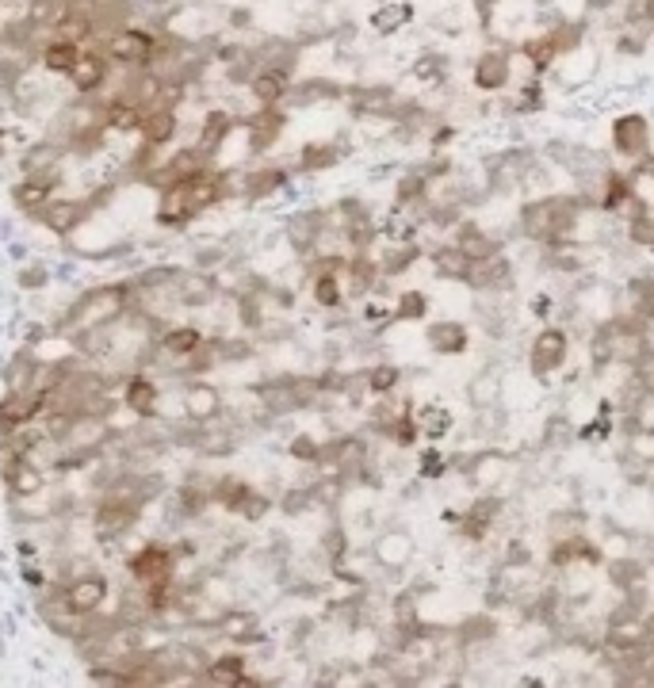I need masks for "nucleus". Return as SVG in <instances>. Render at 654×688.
I'll return each mask as SVG.
<instances>
[{"instance_id": "nucleus-18", "label": "nucleus", "mask_w": 654, "mask_h": 688, "mask_svg": "<svg viewBox=\"0 0 654 688\" xmlns=\"http://www.w3.org/2000/svg\"><path fill=\"white\" fill-rule=\"evenodd\" d=\"M238 130V119H234V111H226V108H211L207 115H203V123H199V134H196V146L211 161H215V153L226 146V138Z\"/></svg>"}, {"instance_id": "nucleus-28", "label": "nucleus", "mask_w": 654, "mask_h": 688, "mask_svg": "<svg viewBox=\"0 0 654 688\" xmlns=\"http://www.w3.org/2000/svg\"><path fill=\"white\" fill-rule=\"evenodd\" d=\"M176 130H180V111L173 108H153L146 111V123H142V142L146 146H169L176 138Z\"/></svg>"}, {"instance_id": "nucleus-46", "label": "nucleus", "mask_w": 654, "mask_h": 688, "mask_svg": "<svg viewBox=\"0 0 654 688\" xmlns=\"http://www.w3.org/2000/svg\"><path fill=\"white\" fill-rule=\"evenodd\" d=\"M46 283H50V272H46L43 264H27V268H20L23 291H39V287H46Z\"/></svg>"}, {"instance_id": "nucleus-40", "label": "nucleus", "mask_w": 654, "mask_h": 688, "mask_svg": "<svg viewBox=\"0 0 654 688\" xmlns=\"http://www.w3.org/2000/svg\"><path fill=\"white\" fill-rule=\"evenodd\" d=\"M394 322H421L429 314V295L425 291H402L394 299Z\"/></svg>"}, {"instance_id": "nucleus-10", "label": "nucleus", "mask_w": 654, "mask_h": 688, "mask_svg": "<svg viewBox=\"0 0 654 688\" xmlns=\"http://www.w3.org/2000/svg\"><path fill=\"white\" fill-rule=\"evenodd\" d=\"M295 85V73L284 65H261L249 81V96L257 100V108H284L287 92Z\"/></svg>"}, {"instance_id": "nucleus-50", "label": "nucleus", "mask_w": 654, "mask_h": 688, "mask_svg": "<svg viewBox=\"0 0 654 688\" xmlns=\"http://www.w3.org/2000/svg\"><path fill=\"white\" fill-rule=\"evenodd\" d=\"M20 555H23V559H35V543H27V539H20Z\"/></svg>"}, {"instance_id": "nucleus-16", "label": "nucleus", "mask_w": 654, "mask_h": 688, "mask_svg": "<svg viewBox=\"0 0 654 688\" xmlns=\"http://www.w3.org/2000/svg\"><path fill=\"white\" fill-rule=\"evenodd\" d=\"M123 406L131 409L138 421L157 417V409H161V390H157V383H153L146 371L127 375V383H123Z\"/></svg>"}, {"instance_id": "nucleus-7", "label": "nucleus", "mask_w": 654, "mask_h": 688, "mask_svg": "<svg viewBox=\"0 0 654 688\" xmlns=\"http://www.w3.org/2000/svg\"><path fill=\"white\" fill-rule=\"evenodd\" d=\"M50 402V390L46 387H27V390H8L0 398V432H12L27 425V421H39Z\"/></svg>"}, {"instance_id": "nucleus-27", "label": "nucleus", "mask_w": 654, "mask_h": 688, "mask_svg": "<svg viewBox=\"0 0 654 688\" xmlns=\"http://www.w3.org/2000/svg\"><path fill=\"white\" fill-rule=\"evenodd\" d=\"M77 58H81V46L66 43V39H54V35L39 50V65H43V73H50V77H69V69L77 65Z\"/></svg>"}, {"instance_id": "nucleus-35", "label": "nucleus", "mask_w": 654, "mask_h": 688, "mask_svg": "<svg viewBox=\"0 0 654 688\" xmlns=\"http://www.w3.org/2000/svg\"><path fill=\"white\" fill-rule=\"evenodd\" d=\"M410 77L425 88H444V81H448V54H436V50L417 54L414 65H410Z\"/></svg>"}, {"instance_id": "nucleus-37", "label": "nucleus", "mask_w": 654, "mask_h": 688, "mask_svg": "<svg viewBox=\"0 0 654 688\" xmlns=\"http://www.w3.org/2000/svg\"><path fill=\"white\" fill-rule=\"evenodd\" d=\"M414 421H417V429H421L425 440H444V436L452 432V425H456V421H452V413H448L444 406H421L414 413Z\"/></svg>"}, {"instance_id": "nucleus-3", "label": "nucleus", "mask_w": 654, "mask_h": 688, "mask_svg": "<svg viewBox=\"0 0 654 688\" xmlns=\"http://www.w3.org/2000/svg\"><path fill=\"white\" fill-rule=\"evenodd\" d=\"M609 138H612V153H616L620 161H628V165H635V161H643L647 153H654L651 150L654 127L643 111H620V115L612 119Z\"/></svg>"}, {"instance_id": "nucleus-14", "label": "nucleus", "mask_w": 654, "mask_h": 688, "mask_svg": "<svg viewBox=\"0 0 654 688\" xmlns=\"http://www.w3.org/2000/svg\"><path fill=\"white\" fill-rule=\"evenodd\" d=\"M54 188H58V176L50 172V176H31V172H23V180H16V188H12V203L20 207L23 215H43L46 203L54 199Z\"/></svg>"}, {"instance_id": "nucleus-51", "label": "nucleus", "mask_w": 654, "mask_h": 688, "mask_svg": "<svg viewBox=\"0 0 654 688\" xmlns=\"http://www.w3.org/2000/svg\"><path fill=\"white\" fill-rule=\"evenodd\" d=\"M0 157H4V130H0Z\"/></svg>"}, {"instance_id": "nucleus-12", "label": "nucleus", "mask_w": 654, "mask_h": 688, "mask_svg": "<svg viewBox=\"0 0 654 688\" xmlns=\"http://www.w3.org/2000/svg\"><path fill=\"white\" fill-rule=\"evenodd\" d=\"M88 211L92 203H81V199H50L39 218L54 237H73L88 222Z\"/></svg>"}, {"instance_id": "nucleus-45", "label": "nucleus", "mask_w": 654, "mask_h": 688, "mask_svg": "<svg viewBox=\"0 0 654 688\" xmlns=\"http://www.w3.org/2000/svg\"><path fill=\"white\" fill-rule=\"evenodd\" d=\"M444 471H448V459L436 452V448H429V452L417 459V474H421V478H440Z\"/></svg>"}, {"instance_id": "nucleus-31", "label": "nucleus", "mask_w": 654, "mask_h": 688, "mask_svg": "<svg viewBox=\"0 0 654 688\" xmlns=\"http://www.w3.org/2000/svg\"><path fill=\"white\" fill-rule=\"evenodd\" d=\"M605 574H609V581L616 585V589H639L643 581H647V562L639 559V555H616V559L605 562Z\"/></svg>"}, {"instance_id": "nucleus-36", "label": "nucleus", "mask_w": 654, "mask_h": 688, "mask_svg": "<svg viewBox=\"0 0 654 688\" xmlns=\"http://www.w3.org/2000/svg\"><path fill=\"white\" fill-rule=\"evenodd\" d=\"M341 157H345V150H341L337 142H318V146H303L295 169L299 172H326V169H333Z\"/></svg>"}, {"instance_id": "nucleus-49", "label": "nucleus", "mask_w": 654, "mask_h": 688, "mask_svg": "<svg viewBox=\"0 0 654 688\" xmlns=\"http://www.w3.org/2000/svg\"><path fill=\"white\" fill-rule=\"evenodd\" d=\"M532 314H551V295H540V299H532Z\"/></svg>"}, {"instance_id": "nucleus-6", "label": "nucleus", "mask_w": 654, "mask_h": 688, "mask_svg": "<svg viewBox=\"0 0 654 688\" xmlns=\"http://www.w3.org/2000/svg\"><path fill=\"white\" fill-rule=\"evenodd\" d=\"M127 574L138 585H153V581H176V555L169 543H142L127 559Z\"/></svg>"}, {"instance_id": "nucleus-4", "label": "nucleus", "mask_w": 654, "mask_h": 688, "mask_svg": "<svg viewBox=\"0 0 654 688\" xmlns=\"http://www.w3.org/2000/svg\"><path fill=\"white\" fill-rule=\"evenodd\" d=\"M471 88L482 96H498L513 88V46L494 43L486 46L479 58L471 62Z\"/></svg>"}, {"instance_id": "nucleus-39", "label": "nucleus", "mask_w": 654, "mask_h": 688, "mask_svg": "<svg viewBox=\"0 0 654 688\" xmlns=\"http://www.w3.org/2000/svg\"><path fill=\"white\" fill-rule=\"evenodd\" d=\"M253 494V486H249V482H245V478H218L215 482V501L218 505H222V509H226V513H238L241 509V501H245V497Z\"/></svg>"}, {"instance_id": "nucleus-17", "label": "nucleus", "mask_w": 654, "mask_h": 688, "mask_svg": "<svg viewBox=\"0 0 654 688\" xmlns=\"http://www.w3.org/2000/svg\"><path fill=\"white\" fill-rule=\"evenodd\" d=\"M582 318H589V322H609V318H616V291H612L609 283H586V287H578L574 291V302H570Z\"/></svg>"}, {"instance_id": "nucleus-9", "label": "nucleus", "mask_w": 654, "mask_h": 688, "mask_svg": "<svg viewBox=\"0 0 654 688\" xmlns=\"http://www.w3.org/2000/svg\"><path fill=\"white\" fill-rule=\"evenodd\" d=\"M108 73H111V62L108 54H104V46H88V50H81L77 65L69 69L66 81L77 96H96L104 88V81H108Z\"/></svg>"}, {"instance_id": "nucleus-19", "label": "nucleus", "mask_w": 654, "mask_h": 688, "mask_svg": "<svg viewBox=\"0 0 654 688\" xmlns=\"http://www.w3.org/2000/svg\"><path fill=\"white\" fill-rule=\"evenodd\" d=\"M417 8L410 0H379V8L368 16V27L379 35V39H391L398 31H406L414 23Z\"/></svg>"}, {"instance_id": "nucleus-30", "label": "nucleus", "mask_w": 654, "mask_h": 688, "mask_svg": "<svg viewBox=\"0 0 654 688\" xmlns=\"http://www.w3.org/2000/svg\"><path fill=\"white\" fill-rule=\"evenodd\" d=\"M69 12V0H23V27L31 31H50L54 35V23Z\"/></svg>"}, {"instance_id": "nucleus-11", "label": "nucleus", "mask_w": 654, "mask_h": 688, "mask_svg": "<svg viewBox=\"0 0 654 688\" xmlns=\"http://www.w3.org/2000/svg\"><path fill=\"white\" fill-rule=\"evenodd\" d=\"M62 593H66V601L73 604L77 612L92 616V612H100V608L108 604L111 585H108V578H104L100 570H85V574H77V578L69 581Z\"/></svg>"}, {"instance_id": "nucleus-44", "label": "nucleus", "mask_w": 654, "mask_h": 688, "mask_svg": "<svg viewBox=\"0 0 654 688\" xmlns=\"http://www.w3.org/2000/svg\"><path fill=\"white\" fill-rule=\"evenodd\" d=\"M322 543H326V555L333 562H341L345 555H349V532H345V528H329Z\"/></svg>"}, {"instance_id": "nucleus-32", "label": "nucleus", "mask_w": 654, "mask_h": 688, "mask_svg": "<svg viewBox=\"0 0 654 688\" xmlns=\"http://www.w3.org/2000/svg\"><path fill=\"white\" fill-rule=\"evenodd\" d=\"M211 627H215V635H222L226 643L241 646V639L257 627V612H249V608H226L222 616L211 620Z\"/></svg>"}, {"instance_id": "nucleus-5", "label": "nucleus", "mask_w": 654, "mask_h": 688, "mask_svg": "<svg viewBox=\"0 0 654 688\" xmlns=\"http://www.w3.org/2000/svg\"><path fill=\"white\" fill-rule=\"evenodd\" d=\"M570 360V333L559 325H544L532 344H528V367L536 379H551L555 371H563Z\"/></svg>"}, {"instance_id": "nucleus-22", "label": "nucleus", "mask_w": 654, "mask_h": 688, "mask_svg": "<svg viewBox=\"0 0 654 688\" xmlns=\"http://www.w3.org/2000/svg\"><path fill=\"white\" fill-rule=\"evenodd\" d=\"M192 211H188V199H184V184L180 180H169L161 184V203H157V226H169V230H180L192 222Z\"/></svg>"}, {"instance_id": "nucleus-24", "label": "nucleus", "mask_w": 654, "mask_h": 688, "mask_svg": "<svg viewBox=\"0 0 654 688\" xmlns=\"http://www.w3.org/2000/svg\"><path fill=\"white\" fill-rule=\"evenodd\" d=\"M218 409H222V398H218L215 387L192 383V387L184 390V417H188L192 425H211L218 417Z\"/></svg>"}, {"instance_id": "nucleus-1", "label": "nucleus", "mask_w": 654, "mask_h": 688, "mask_svg": "<svg viewBox=\"0 0 654 688\" xmlns=\"http://www.w3.org/2000/svg\"><path fill=\"white\" fill-rule=\"evenodd\" d=\"M131 283H104L96 291H88L81 302H73L69 318L62 322L66 337L73 333H85V329H96V325H115L127 310H131Z\"/></svg>"}, {"instance_id": "nucleus-20", "label": "nucleus", "mask_w": 654, "mask_h": 688, "mask_svg": "<svg viewBox=\"0 0 654 688\" xmlns=\"http://www.w3.org/2000/svg\"><path fill=\"white\" fill-rule=\"evenodd\" d=\"M345 88L326 77H310V81H295L287 92L284 108H310V104H326V100H341Z\"/></svg>"}, {"instance_id": "nucleus-21", "label": "nucleus", "mask_w": 654, "mask_h": 688, "mask_svg": "<svg viewBox=\"0 0 654 688\" xmlns=\"http://www.w3.org/2000/svg\"><path fill=\"white\" fill-rule=\"evenodd\" d=\"M425 341H429V348H433L436 356H463V352H467V344H471V333H467V325L463 322L444 318V322L429 325Z\"/></svg>"}, {"instance_id": "nucleus-47", "label": "nucleus", "mask_w": 654, "mask_h": 688, "mask_svg": "<svg viewBox=\"0 0 654 688\" xmlns=\"http://www.w3.org/2000/svg\"><path fill=\"white\" fill-rule=\"evenodd\" d=\"M226 20H230L234 31H249V27H253V12H249V8H234Z\"/></svg>"}, {"instance_id": "nucleus-48", "label": "nucleus", "mask_w": 654, "mask_h": 688, "mask_svg": "<svg viewBox=\"0 0 654 688\" xmlns=\"http://www.w3.org/2000/svg\"><path fill=\"white\" fill-rule=\"evenodd\" d=\"M23 581H27L31 589H43V585H46V578H43V570H39V566H23Z\"/></svg>"}, {"instance_id": "nucleus-43", "label": "nucleus", "mask_w": 654, "mask_h": 688, "mask_svg": "<svg viewBox=\"0 0 654 688\" xmlns=\"http://www.w3.org/2000/svg\"><path fill=\"white\" fill-rule=\"evenodd\" d=\"M628 448L654 467V425H639V432L632 436V444H628Z\"/></svg>"}, {"instance_id": "nucleus-26", "label": "nucleus", "mask_w": 654, "mask_h": 688, "mask_svg": "<svg viewBox=\"0 0 654 688\" xmlns=\"http://www.w3.org/2000/svg\"><path fill=\"white\" fill-rule=\"evenodd\" d=\"M467 474H471V482H475L479 490L494 494L498 486H505V474H509V459H505L502 452H482V455H475V463L467 467Z\"/></svg>"}, {"instance_id": "nucleus-29", "label": "nucleus", "mask_w": 654, "mask_h": 688, "mask_svg": "<svg viewBox=\"0 0 654 688\" xmlns=\"http://www.w3.org/2000/svg\"><path fill=\"white\" fill-rule=\"evenodd\" d=\"M452 241H456L459 249H463L471 260H486V257H498V253H502V245L486 234L482 226H475V222H459Z\"/></svg>"}, {"instance_id": "nucleus-15", "label": "nucleus", "mask_w": 654, "mask_h": 688, "mask_svg": "<svg viewBox=\"0 0 654 688\" xmlns=\"http://www.w3.org/2000/svg\"><path fill=\"white\" fill-rule=\"evenodd\" d=\"M414 551H417L414 536L402 532V528H391V532H383V536L375 539L371 559L379 562L383 570H406V566L414 562Z\"/></svg>"}, {"instance_id": "nucleus-33", "label": "nucleus", "mask_w": 654, "mask_h": 688, "mask_svg": "<svg viewBox=\"0 0 654 688\" xmlns=\"http://www.w3.org/2000/svg\"><path fill=\"white\" fill-rule=\"evenodd\" d=\"M502 394H505V379L494 367H486V371H479L471 379V406L475 409H498L502 406Z\"/></svg>"}, {"instance_id": "nucleus-8", "label": "nucleus", "mask_w": 654, "mask_h": 688, "mask_svg": "<svg viewBox=\"0 0 654 688\" xmlns=\"http://www.w3.org/2000/svg\"><path fill=\"white\" fill-rule=\"evenodd\" d=\"M230 192H234L230 176L222 169H215V165H207V169L196 172L192 180H184V199H188V211H192V215H203L207 207L222 203Z\"/></svg>"}, {"instance_id": "nucleus-38", "label": "nucleus", "mask_w": 654, "mask_h": 688, "mask_svg": "<svg viewBox=\"0 0 654 688\" xmlns=\"http://www.w3.org/2000/svg\"><path fill=\"white\" fill-rule=\"evenodd\" d=\"M402 383V367L398 364H371L364 371V387H368L371 398H383V394H394Z\"/></svg>"}, {"instance_id": "nucleus-42", "label": "nucleus", "mask_w": 654, "mask_h": 688, "mask_svg": "<svg viewBox=\"0 0 654 688\" xmlns=\"http://www.w3.org/2000/svg\"><path fill=\"white\" fill-rule=\"evenodd\" d=\"M268 513H272V497L257 494V490L245 497V501H241V509H238V516H245V520H264Z\"/></svg>"}, {"instance_id": "nucleus-25", "label": "nucleus", "mask_w": 654, "mask_h": 688, "mask_svg": "<svg viewBox=\"0 0 654 688\" xmlns=\"http://www.w3.org/2000/svg\"><path fill=\"white\" fill-rule=\"evenodd\" d=\"M203 344H207V337H203L199 325H165V333L157 337V348L169 352V356H176V360L196 356Z\"/></svg>"}, {"instance_id": "nucleus-13", "label": "nucleus", "mask_w": 654, "mask_h": 688, "mask_svg": "<svg viewBox=\"0 0 654 688\" xmlns=\"http://www.w3.org/2000/svg\"><path fill=\"white\" fill-rule=\"evenodd\" d=\"M287 127V111L284 108H257L253 115H245V138H249V150L264 153L268 146H276V138Z\"/></svg>"}, {"instance_id": "nucleus-34", "label": "nucleus", "mask_w": 654, "mask_h": 688, "mask_svg": "<svg viewBox=\"0 0 654 688\" xmlns=\"http://www.w3.org/2000/svg\"><path fill=\"white\" fill-rule=\"evenodd\" d=\"M433 268L440 280H467V272H471V257L459 249L456 241H448V245H440V249H433Z\"/></svg>"}, {"instance_id": "nucleus-41", "label": "nucleus", "mask_w": 654, "mask_h": 688, "mask_svg": "<svg viewBox=\"0 0 654 688\" xmlns=\"http://www.w3.org/2000/svg\"><path fill=\"white\" fill-rule=\"evenodd\" d=\"M287 452H291V459H299V463H318L322 459V444L314 436H295L287 444Z\"/></svg>"}, {"instance_id": "nucleus-23", "label": "nucleus", "mask_w": 654, "mask_h": 688, "mask_svg": "<svg viewBox=\"0 0 654 688\" xmlns=\"http://www.w3.org/2000/svg\"><path fill=\"white\" fill-rule=\"evenodd\" d=\"M104 123L111 134H138L146 123V104H138L134 96H119L104 108Z\"/></svg>"}, {"instance_id": "nucleus-2", "label": "nucleus", "mask_w": 654, "mask_h": 688, "mask_svg": "<svg viewBox=\"0 0 654 688\" xmlns=\"http://www.w3.org/2000/svg\"><path fill=\"white\" fill-rule=\"evenodd\" d=\"M165 27H146V23H123L104 35V54L119 69H146L153 62V50Z\"/></svg>"}]
</instances>
